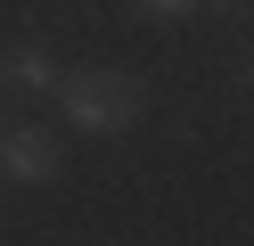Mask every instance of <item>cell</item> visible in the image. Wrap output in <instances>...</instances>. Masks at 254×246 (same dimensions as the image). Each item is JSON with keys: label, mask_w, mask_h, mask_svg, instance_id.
<instances>
[{"label": "cell", "mask_w": 254, "mask_h": 246, "mask_svg": "<svg viewBox=\"0 0 254 246\" xmlns=\"http://www.w3.org/2000/svg\"><path fill=\"white\" fill-rule=\"evenodd\" d=\"M50 98H58V115H66V131H82V140H123V131H139V115H148V90H139V74H123V66H66Z\"/></svg>", "instance_id": "obj_1"}, {"label": "cell", "mask_w": 254, "mask_h": 246, "mask_svg": "<svg viewBox=\"0 0 254 246\" xmlns=\"http://www.w3.org/2000/svg\"><path fill=\"white\" fill-rule=\"evenodd\" d=\"M58 164H66L58 131H41V123L0 131V189H50V180H58Z\"/></svg>", "instance_id": "obj_2"}, {"label": "cell", "mask_w": 254, "mask_h": 246, "mask_svg": "<svg viewBox=\"0 0 254 246\" xmlns=\"http://www.w3.org/2000/svg\"><path fill=\"white\" fill-rule=\"evenodd\" d=\"M58 74H66V66H58L50 41H8V49H0V82H8L17 98H50Z\"/></svg>", "instance_id": "obj_3"}, {"label": "cell", "mask_w": 254, "mask_h": 246, "mask_svg": "<svg viewBox=\"0 0 254 246\" xmlns=\"http://www.w3.org/2000/svg\"><path fill=\"white\" fill-rule=\"evenodd\" d=\"M139 16H148V25H189V16L205 8V0H131Z\"/></svg>", "instance_id": "obj_4"}, {"label": "cell", "mask_w": 254, "mask_h": 246, "mask_svg": "<svg viewBox=\"0 0 254 246\" xmlns=\"http://www.w3.org/2000/svg\"><path fill=\"white\" fill-rule=\"evenodd\" d=\"M0 131H8V123H0Z\"/></svg>", "instance_id": "obj_5"}]
</instances>
